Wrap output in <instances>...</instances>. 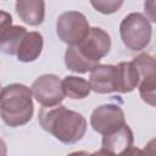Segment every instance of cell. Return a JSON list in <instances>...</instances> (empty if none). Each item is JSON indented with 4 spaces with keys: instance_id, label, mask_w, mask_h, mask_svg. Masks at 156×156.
Segmentation results:
<instances>
[{
    "instance_id": "7402d4cb",
    "label": "cell",
    "mask_w": 156,
    "mask_h": 156,
    "mask_svg": "<svg viewBox=\"0 0 156 156\" xmlns=\"http://www.w3.org/2000/svg\"><path fill=\"white\" fill-rule=\"evenodd\" d=\"M89 156H113V155H111V154H108L107 151H105V150H99V151H95V152H93V154H89Z\"/></svg>"
},
{
    "instance_id": "603a6c76",
    "label": "cell",
    "mask_w": 156,
    "mask_h": 156,
    "mask_svg": "<svg viewBox=\"0 0 156 156\" xmlns=\"http://www.w3.org/2000/svg\"><path fill=\"white\" fill-rule=\"evenodd\" d=\"M67 156H89V154L87 151H74V152L68 154Z\"/></svg>"
},
{
    "instance_id": "8fae6325",
    "label": "cell",
    "mask_w": 156,
    "mask_h": 156,
    "mask_svg": "<svg viewBox=\"0 0 156 156\" xmlns=\"http://www.w3.org/2000/svg\"><path fill=\"white\" fill-rule=\"evenodd\" d=\"M18 17L29 26H39L45 17V2L39 0H21L15 4Z\"/></svg>"
},
{
    "instance_id": "9a60e30c",
    "label": "cell",
    "mask_w": 156,
    "mask_h": 156,
    "mask_svg": "<svg viewBox=\"0 0 156 156\" xmlns=\"http://www.w3.org/2000/svg\"><path fill=\"white\" fill-rule=\"evenodd\" d=\"M65 65L69 71L76 73H87L98 66V63H94L88 58H85L79 52L77 46L67 48L65 52Z\"/></svg>"
},
{
    "instance_id": "4fadbf2b",
    "label": "cell",
    "mask_w": 156,
    "mask_h": 156,
    "mask_svg": "<svg viewBox=\"0 0 156 156\" xmlns=\"http://www.w3.org/2000/svg\"><path fill=\"white\" fill-rule=\"evenodd\" d=\"M27 33L22 26H11L2 30L0 33V51L6 55H16Z\"/></svg>"
},
{
    "instance_id": "30bf717a",
    "label": "cell",
    "mask_w": 156,
    "mask_h": 156,
    "mask_svg": "<svg viewBox=\"0 0 156 156\" xmlns=\"http://www.w3.org/2000/svg\"><path fill=\"white\" fill-rule=\"evenodd\" d=\"M139 73L132 62H119L115 66V91L130 93L138 88Z\"/></svg>"
},
{
    "instance_id": "8992f818",
    "label": "cell",
    "mask_w": 156,
    "mask_h": 156,
    "mask_svg": "<svg viewBox=\"0 0 156 156\" xmlns=\"http://www.w3.org/2000/svg\"><path fill=\"white\" fill-rule=\"evenodd\" d=\"M126 124V116L118 105L105 104L98 106L90 116V126L102 135L110 134Z\"/></svg>"
},
{
    "instance_id": "ba28073f",
    "label": "cell",
    "mask_w": 156,
    "mask_h": 156,
    "mask_svg": "<svg viewBox=\"0 0 156 156\" xmlns=\"http://www.w3.org/2000/svg\"><path fill=\"white\" fill-rule=\"evenodd\" d=\"M133 132L128 124H124L119 129L104 135L101 149L113 156H121L133 147Z\"/></svg>"
},
{
    "instance_id": "5b68a950",
    "label": "cell",
    "mask_w": 156,
    "mask_h": 156,
    "mask_svg": "<svg viewBox=\"0 0 156 156\" xmlns=\"http://www.w3.org/2000/svg\"><path fill=\"white\" fill-rule=\"evenodd\" d=\"M32 95L43 107H52L60 105L65 94L61 87V79L56 74H43L38 77L29 88Z\"/></svg>"
},
{
    "instance_id": "44dd1931",
    "label": "cell",
    "mask_w": 156,
    "mask_h": 156,
    "mask_svg": "<svg viewBox=\"0 0 156 156\" xmlns=\"http://www.w3.org/2000/svg\"><path fill=\"white\" fill-rule=\"evenodd\" d=\"M7 155V146L5 141L0 138V156H6Z\"/></svg>"
},
{
    "instance_id": "d6986e66",
    "label": "cell",
    "mask_w": 156,
    "mask_h": 156,
    "mask_svg": "<svg viewBox=\"0 0 156 156\" xmlns=\"http://www.w3.org/2000/svg\"><path fill=\"white\" fill-rule=\"evenodd\" d=\"M155 139H151L143 149L133 146L121 156H155Z\"/></svg>"
},
{
    "instance_id": "9c48e42d",
    "label": "cell",
    "mask_w": 156,
    "mask_h": 156,
    "mask_svg": "<svg viewBox=\"0 0 156 156\" xmlns=\"http://www.w3.org/2000/svg\"><path fill=\"white\" fill-rule=\"evenodd\" d=\"M90 89L99 94H108L115 91V66L98 65L90 71Z\"/></svg>"
},
{
    "instance_id": "6da1fadb",
    "label": "cell",
    "mask_w": 156,
    "mask_h": 156,
    "mask_svg": "<svg viewBox=\"0 0 156 156\" xmlns=\"http://www.w3.org/2000/svg\"><path fill=\"white\" fill-rule=\"evenodd\" d=\"M38 121L44 130L63 144L79 141L87 132V119L84 116L62 105L41 107Z\"/></svg>"
},
{
    "instance_id": "ffe728a7",
    "label": "cell",
    "mask_w": 156,
    "mask_h": 156,
    "mask_svg": "<svg viewBox=\"0 0 156 156\" xmlns=\"http://www.w3.org/2000/svg\"><path fill=\"white\" fill-rule=\"evenodd\" d=\"M12 26V17L9 12L0 10V33Z\"/></svg>"
},
{
    "instance_id": "5bb4252c",
    "label": "cell",
    "mask_w": 156,
    "mask_h": 156,
    "mask_svg": "<svg viewBox=\"0 0 156 156\" xmlns=\"http://www.w3.org/2000/svg\"><path fill=\"white\" fill-rule=\"evenodd\" d=\"M61 87L65 96H68L73 100H80L85 99L91 89L89 85V82L76 76H67L61 80Z\"/></svg>"
},
{
    "instance_id": "7a4b0ae2",
    "label": "cell",
    "mask_w": 156,
    "mask_h": 156,
    "mask_svg": "<svg viewBox=\"0 0 156 156\" xmlns=\"http://www.w3.org/2000/svg\"><path fill=\"white\" fill-rule=\"evenodd\" d=\"M33 112V95L28 87L12 83L1 89L0 117L7 126L16 128L27 124Z\"/></svg>"
},
{
    "instance_id": "2e32d148",
    "label": "cell",
    "mask_w": 156,
    "mask_h": 156,
    "mask_svg": "<svg viewBox=\"0 0 156 156\" xmlns=\"http://www.w3.org/2000/svg\"><path fill=\"white\" fill-rule=\"evenodd\" d=\"M132 63L134 65V67L136 68L138 73H139V78L140 80L150 77V76H155L156 74V66H155V58L149 55V54H140L138 56H135L132 61Z\"/></svg>"
},
{
    "instance_id": "277c9868",
    "label": "cell",
    "mask_w": 156,
    "mask_h": 156,
    "mask_svg": "<svg viewBox=\"0 0 156 156\" xmlns=\"http://www.w3.org/2000/svg\"><path fill=\"white\" fill-rule=\"evenodd\" d=\"M90 30L87 17L78 11H66L57 17L56 33L61 41L68 46L79 45Z\"/></svg>"
},
{
    "instance_id": "e0dca14e",
    "label": "cell",
    "mask_w": 156,
    "mask_h": 156,
    "mask_svg": "<svg viewBox=\"0 0 156 156\" xmlns=\"http://www.w3.org/2000/svg\"><path fill=\"white\" fill-rule=\"evenodd\" d=\"M138 87L143 101L154 107L156 105V74L141 79Z\"/></svg>"
},
{
    "instance_id": "52a82bcc",
    "label": "cell",
    "mask_w": 156,
    "mask_h": 156,
    "mask_svg": "<svg viewBox=\"0 0 156 156\" xmlns=\"http://www.w3.org/2000/svg\"><path fill=\"white\" fill-rule=\"evenodd\" d=\"M77 49L85 58L99 65V61L105 57L111 49V38L104 29L93 27L90 28L87 38L77 45Z\"/></svg>"
},
{
    "instance_id": "7c38bea8",
    "label": "cell",
    "mask_w": 156,
    "mask_h": 156,
    "mask_svg": "<svg viewBox=\"0 0 156 156\" xmlns=\"http://www.w3.org/2000/svg\"><path fill=\"white\" fill-rule=\"evenodd\" d=\"M43 35L39 32H29L23 38L18 50L17 58L21 62H33L35 61L43 50Z\"/></svg>"
},
{
    "instance_id": "3957f363",
    "label": "cell",
    "mask_w": 156,
    "mask_h": 156,
    "mask_svg": "<svg viewBox=\"0 0 156 156\" xmlns=\"http://www.w3.org/2000/svg\"><path fill=\"white\" fill-rule=\"evenodd\" d=\"M152 28L146 16L139 12L127 15L119 24V34L124 46L132 51L145 49L151 40Z\"/></svg>"
},
{
    "instance_id": "ac0fdd59",
    "label": "cell",
    "mask_w": 156,
    "mask_h": 156,
    "mask_svg": "<svg viewBox=\"0 0 156 156\" xmlns=\"http://www.w3.org/2000/svg\"><path fill=\"white\" fill-rule=\"evenodd\" d=\"M90 5L99 12L104 15H111L119 10V7L123 5V1L121 0H91Z\"/></svg>"
}]
</instances>
